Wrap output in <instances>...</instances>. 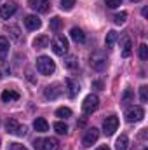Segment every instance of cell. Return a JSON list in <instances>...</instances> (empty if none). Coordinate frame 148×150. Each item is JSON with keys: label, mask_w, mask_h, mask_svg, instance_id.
Segmentation results:
<instances>
[{"label": "cell", "mask_w": 148, "mask_h": 150, "mask_svg": "<svg viewBox=\"0 0 148 150\" xmlns=\"http://www.w3.org/2000/svg\"><path fill=\"white\" fill-rule=\"evenodd\" d=\"M105 4H106L108 9H117V7L122 4V0H105Z\"/></svg>", "instance_id": "33"}, {"label": "cell", "mask_w": 148, "mask_h": 150, "mask_svg": "<svg viewBox=\"0 0 148 150\" xmlns=\"http://www.w3.org/2000/svg\"><path fill=\"white\" fill-rule=\"evenodd\" d=\"M54 131L58 134H66L68 133V126L65 122H54Z\"/></svg>", "instance_id": "27"}, {"label": "cell", "mask_w": 148, "mask_h": 150, "mask_svg": "<svg viewBox=\"0 0 148 150\" xmlns=\"http://www.w3.org/2000/svg\"><path fill=\"white\" fill-rule=\"evenodd\" d=\"M96 150H110V147L108 145H103V147H99V149H96Z\"/></svg>", "instance_id": "37"}, {"label": "cell", "mask_w": 148, "mask_h": 150, "mask_svg": "<svg viewBox=\"0 0 148 150\" xmlns=\"http://www.w3.org/2000/svg\"><path fill=\"white\" fill-rule=\"evenodd\" d=\"M132 52V44H131V38L129 37H124L122 38V56L124 58H129Z\"/></svg>", "instance_id": "17"}, {"label": "cell", "mask_w": 148, "mask_h": 150, "mask_svg": "<svg viewBox=\"0 0 148 150\" xmlns=\"http://www.w3.org/2000/svg\"><path fill=\"white\" fill-rule=\"evenodd\" d=\"M117 127H118V119H117V115H110V117H106V119L103 120V133H105L106 136H111V134L117 131Z\"/></svg>", "instance_id": "6"}, {"label": "cell", "mask_w": 148, "mask_h": 150, "mask_svg": "<svg viewBox=\"0 0 148 150\" xmlns=\"http://www.w3.org/2000/svg\"><path fill=\"white\" fill-rule=\"evenodd\" d=\"M140 58H141L143 61L148 59V45L147 44H141V45H140Z\"/></svg>", "instance_id": "31"}, {"label": "cell", "mask_w": 148, "mask_h": 150, "mask_svg": "<svg viewBox=\"0 0 148 150\" xmlns=\"http://www.w3.org/2000/svg\"><path fill=\"white\" fill-rule=\"evenodd\" d=\"M117 38H118L117 32H115V30H110V32L106 33V47H113V44L117 42Z\"/></svg>", "instance_id": "25"}, {"label": "cell", "mask_w": 148, "mask_h": 150, "mask_svg": "<svg viewBox=\"0 0 148 150\" xmlns=\"http://www.w3.org/2000/svg\"><path fill=\"white\" fill-rule=\"evenodd\" d=\"M65 84H66V87H68V94H70V98H75L78 93H80V86H78V82L73 80V79H66L65 80Z\"/></svg>", "instance_id": "12"}, {"label": "cell", "mask_w": 148, "mask_h": 150, "mask_svg": "<svg viewBox=\"0 0 148 150\" xmlns=\"http://www.w3.org/2000/svg\"><path fill=\"white\" fill-rule=\"evenodd\" d=\"M7 32H9L11 38H14V40H19V38H21V35H19V28H18V26H7Z\"/></svg>", "instance_id": "29"}, {"label": "cell", "mask_w": 148, "mask_h": 150, "mask_svg": "<svg viewBox=\"0 0 148 150\" xmlns=\"http://www.w3.org/2000/svg\"><path fill=\"white\" fill-rule=\"evenodd\" d=\"M56 117H59V119H68V117H72V110H70L68 107H61V108L56 110Z\"/></svg>", "instance_id": "24"}, {"label": "cell", "mask_w": 148, "mask_h": 150, "mask_svg": "<svg viewBox=\"0 0 148 150\" xmlns=\"http://www.w3.org/2000/svg\"><path fill=\"white\" fill-rule=\"evenodd\" d=\"M44 94H45L47 100H56V98L61 94V89H59L58 84H52V86H47V87L44 89Z\"/></svg>", "instance_id": "11"}, {"label": "cell", "mask_w": 148, "mask_h": 150, "mask_svg": "<svg viewBox=\"0 0 148 150\" xmlns=\"http://www.w3.org/2000/svg\"><path fill=\"white\" fill-rule=\"evenodd\" d=\"M35 150H58L59 142L56 138H37L33 142Z\"/></svg>", "instance_id": "3"}, {"label": "cell", "mask_w": 148, "mask_h": 150, "mask_svg": "<svg viewBox=\"0 0 148 150\" xmlns=\"http://www.w3.org/2000/svg\"><path fill=\"white\" fill-rule=\"evenodd\" d=\"M145 150H148V149H145Z\"/></svg>", "instance_id": "39"}, {"label": "cell", "mask_w": 148, "mask_h": 150, "mask_svg": "<svg viewBox=\"0 0 148 150\" xmlns=\"http://www.w3.org/2000/svg\"><path fill=\"white\" fill-rule=\"evenodd\" d=\"M26 133H28V129H26V126H21V127H19V131H18V134H16V136H25V134H26Z\"/></svg>", "instance_id": "35"}, {"label": "cell", "mask_w": 148, "mask_h": 150, "mask_svg": "<svg viewBox=\"0 0 148 150\" xmlns=\"http://www.w3.org/2000/svg\"><path fill=\"white\" fill-rule=\"evenodd\" d=\"M92 89H96V91L103 89V82H101V80H94V82H92Z\"/></svg>", "instance_id": "34"}, {"label": "cell", "mask_w": 148, "mask_h": 150, "mask_svg": "<svg viewBox=\"0 0 148 150\" xmlns=\"http://www.w3.org/2000/svg\"><path fill=\"white\" fill-rule=\"evenodd\" d=\"M98 107H99V98L96 96V94H89V96H85V100H84V103H82V110L84 113H92L98 110Z\"/></svg>", "instance_id": "5"}, {"label": "cell", "mask_w": 148, "mask_h": 150, "mask_svg": "<svg viewBox=\"0 0 148 150\" xmlns=\"http://www.w3.org/2000/svg\"><path fill=\"white\" fill-rule=\"evenodd\" d=\"M33 127H35L37 133H45V131H49V122L44 117H38V119L33 120Z\"/></svg>", "instance_id": "14"}, {"label": "cell", "mask_w": 148, "mask_h": 150, "mask_svg": "<svg viewBox=\"0 0 148 150\" xmlns=\"http://www.w3.org/2000/svg\"><path fill=\"white\" fill-rule=\"evenodd\" d=\"M70 37L73 38V42H77V44H84V42H85V33H84L80 28H72Z\"/></svg>", "instance_id": "18"}, {"label": "cell", "mask_w": 148, "mask_h": 150, "mask_svg": "<svg viewBox=\"0 0 148 150\" xmlns=\"http://www.w3.org/2000/svg\"><path fill=\"white\" fill-rule=\"evenodd\" d=\"M2 100H4L5 103H9V101H18V100H19V93L14 91V89H7V91L2 93Z\"/></svg>", "instance_id": "15"}, {"label": "cell", "mask_w": 148, "mask_h": 150, "mask_svg": "<svg viewBox=\"0 0 148 150\" xmlns=\"http://www.w3.org/2000/svg\"><path fill=\"white\" fill-rule=\"evenodd\" d=\"M98 138H99V131L96 127H91V129L85 131V134L82 138V145L84 147H91V145H94L98 142Z\"/></svg>", "instance_id": "8"}, {"label": "cell", "mask_w": 148, "mask_h": 150, "mask_svg": "<svg viewBox=\"0 0 148 150\" xmlns=\"http://www.w3.org/2000/svg\"><path fill=\"white\" fill-rule=\"evenodd\" d=\"M16 11H18L16 2H7V4H4V5H0V18L9 19L11 16H14Z\"/></svg>", "instance_id": "9"}, {"label": "cell", "mask_w": 148, "mask_h": 150, "mask_svg": "<svg viewBox=\"0 0 148 150\" xmlns=\"http://www.w3.org/2000/svg\"><path fill=\"white\" fill-rule=\"evenodd\" d=\"M28 5L33 9V11H37V12H49V9H51V2L49 0H30L28 2Z\"/></svg>", "instance_id": "10"}, {"label": "cell", "mask_w": 148, "mask_h": 150, "mask_svg": "<svg viewBox=\"0 0 148 150\" xmlns=\"http://www.w3.org/2000/svg\"><path fill=\"white\" fill-rule=\"evenodd\" d=\"M140 100H141V103H147L148 101V87L147 86L140 87Z\"/></svg>", "instance_id": "30"}, {"label": "cell", "mask_w": 148, "mask_h": 150, "mask_svg": "<svg viewBox=\"0 0 148 150\" xmlns=\"http://www.w3.org/2000/svg\"><path fill=\"white\" fill-rule=\"evenodd\" d=\"M134 98V93H132V89L131 87H127L125 91H124V94H122V105H127V103H131V100Z\"/></svg>", "instance_id": "26"}, {"label": "cell", "mask_w": 148, "mask_h": 150, "mask_svg": "<svg viewBox=\"0 0 148 150\" xmlns=\"http://www.w3.org/2000/svg\"><path fill=\"white\" fill-rule=\"evenodd\" d=\"M52 51H54L56 56H65L68 52V40L63 35L54 37V40H52Z\"/></svg>", "instance_id": "4"}, {"label": "cell", "mask_w": 148, "mask_h": 150, "mask_svg": "<svg viewBox=\"0 0 148 150\" xmlns=\"http://www.w3.org/2000/svg\"><path fill=\"white\" fill-rule=\"evenodd\" d=\"M25 26H26L28 30H38V28L42 26V21L38 19L37 16H26V18H25Z\"/></svg>", "instance_id": "13"}, {"label": "cell", "mask_w": 148, "mask_h": 150, "mask_svg": "<svg viewBox=\"0 0 148 150\" xmlns=\"http://www.w3.org/2000/svg\"><path fill=\"white\" fill-rule=\"evenodd\" d=\"M49 42H51V38L47 37V35H38V37L33 40V47H35V49H44V47L49 45Z\"/></svg>", "instance_id": "19"}, {"label": "cell", "mask_w": 148, "mask_h": 150, "mask_svg": "<svg viewBox=\"0 0 148 150\" xmlns=\"http://www.w3.org/2000/svg\"><path fill=\"white\" fill-rule=\"evenodd\" d=\"M145 117V110L143 107H132L125 112V120L127 122H140Z\"/></svg>", "instance_id": "7"}, {"label": "cell", "mask_w": 148, "mask_h": 150, "mask_svg": "<svg viewBox=\"0 0 148 150\" xmlns=\"http://www.w3.org/2000/svg\"><path fill=\"white\" fill-rule=\"evenodd\" d=\"M54 70H56V65H54V61L49 56H40V58H37V72L38 74L51 75V74H54Z\"/></svg>", "instance_id": "1"}, {"label": "cell", "mask_w": 148, "mask_h": 150, "mask_svg": "<svg viewBox=\"0 0 148 150\" xmlns=\"http://www.w3.org/2000/svg\"><path fill=\"white\" fill-rule=\"evenodd\" d=\"M106 54L103 51H94L91 54V67L96 70V72H103L106 68Z\"/></svg>", "instance_id": "2"}, {"label": "cell", "mask_w": 148, "mask_h": 150, "mask_svg": "<svg viewBox=\"0 0 148 150\" xmlns=\"http://www.w3.org/2000/svg\"><path fill=\"white\" fill-rule=\"evenodd\" d=\"M11 150H28V149H26V147H23V145H19V143H12Z\"/></svg>", "instance_id": "36"}, {"label": "cell", "mask_w": 148, "mask_h": 150, "mask_svg": "<svg viewBox=\"0 0 148 150\" xmlns=\"http://www.w3.org/2000/svg\"><path fill=\"white\" fill-rule=\"evenodd\" d=\"M125 19H127V12H124V11L113 16V21H115L117 25H124V23H125Z\"/></svg>", "instance_id": "28"}, {"label": "cell", "mask_w": 148, "mask_h": 150, "mask_svg": "<svg viewBox=\"0 0 148 150\" xmlns=\"http://www.w3.org/2000/svg\"><path fill=\"white\" fill-rule=\"evenodd\" d=\"M75 5V0H61V9L63 11H72Z\"/></svg>", "instance_id": "32"}, {"label": "cell", "mask_w": 148, "mask_h": 150, "mask_svg": "<svg viewBox=\"0 0 148 150\" xmlns=\"http://www.w3.org/2000/svg\"><path fill=\"white\" fill-rule=\"evenodd\" d=\"M61 25H63V21H61V18H58V16H54V18L51 19V23H49V26H51L52 32H59V30H61Z\"/></svg>", "instance_id": "23"}, {"label": "cell", "mask_w": 148, "mask_h": 150, "mask_svg": "<svg viewBox=\"0 0 148 150\" xmlns=\"http://www.w3.org/2000/svg\"><path fill=\"white\" fill-rule=\"evenodd\" d=\"M65 67H66L68 70H75V68H78V59H77L75 56H68V58L65 59Z\"/></svg>", "instance_id": "22"}, {"label": "cell", "mask_w": 148, "mask_h": 150, "mask_svg": "<svg viewBox=\"0 0 148 150\" xmlns=\"http://www.w3.org/2000/svg\"><path fill=\"white\" fill-rule=\"evenodd\" d=\"M9 54V40L5 37H0V59H5Z\"/></svg>", "instance_id": "21"}, {"label": "cell", "mask_w": 148, "mask_h": 150, "mask_svg": "<svg viewBox=\"0 0 148 150\" xmlns=\"http://www.w3.org/2000/svg\"><path fill=\"white\" fill-rule=\"evenodd\" d=\"M127 147H129V138L125 134H120L115 142V150H127Z\"/></svg>", "instance_id": "20"}, {"label": "cell", "mask_w": 148, "mask_h": 150, "mask_svg": "<svg viewBox=\"0 0 148 150\" xmlns=\"http://www.w3.org/2000/svg\"><path fill=\"white\" fill-rule=\"evenodd\" d=\"M19 122L16 120V119H7V122H5V129H7V133L9 134H18V131H19Z\"/></svg>", "instance_id": "16"}, {"label": "cell", "mask_w": 148, "mask_h": 150, "mask_svg": "<svg viewBox=\"0 0 148 150\" xmlns=\"http://www.w3.org/2000/svg\"><path fill=\"white\" fill-rule=\"evenodd\" d=\"M131 2H141V0H131Z\"/></svg>", "instance_id": "38"}]
</instances>
